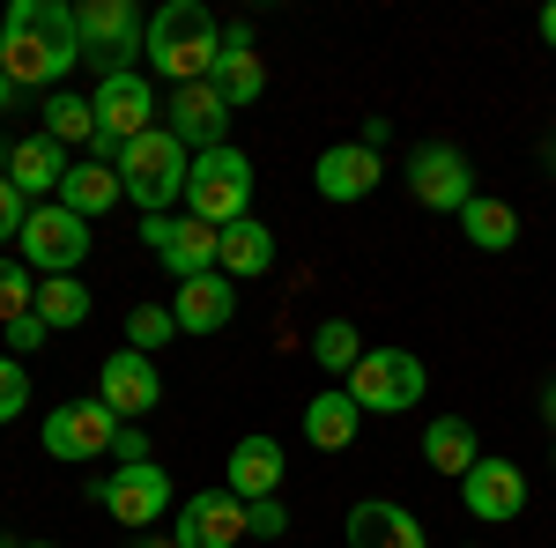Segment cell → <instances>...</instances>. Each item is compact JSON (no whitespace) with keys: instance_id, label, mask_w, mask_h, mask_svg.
Returning <instances> with one entry per match:
<instances>
[{"instance_id":"cell-1","label":"cell","mask_w":556,"mask_h":548,"mask_svg":"<svg viewBox=\"0 0 556 548\" xmlns=\"http://www.w3.org/2000/svg\"><path fill=\"white\" fill-rule=\"evenodd\" d=\"M83 67V30L67 0H8L0 23V75L15 89H60Z\"/></svg>"},{"instance_id":"cell-2","label":"cell","mask_w":556,"mask_h":548,"mask_svg":"<svg viewBox=\"0 0 556 548\" xmlns=\"http://www.w3.org/2000/svg\"><path fill=\"white\" fill-rule=\"evenodd\" d=\"M215 60H223V23H215L201 0H172V8L149 15V67L172 89L208 82Z\"/></svg>"},{"instance_id":"cell-3","label":"cell","mask_w":556,"mask_h":548,"mask_svg":"<svg viewBox=\"0 0 556 548\" xmlns=\"http://www.w3.org/2000/svg\"><path fill=\"white\" fill-rule=\"evenodd\" d=\"M186 178H193V149L172 127H149L119 156V186H127V201L141 215H164L172 201H186Z\"/></svg>"},{"instance_id":"cell-4","label":"cell","mask_w":556,"mask_h":548,"mask_svg":"<svg viewBox=\"0 0 556 548\" xmlns=\"http://www.w3.org/2000/svg\"><path fill=\"white\" fill-rule=\"evenodd\" d=\"M253 156L245 149H208V156H193V178H186V215L193 222H208V230H230V222H245L253 215Z\"/></svg>"},{"instance_id":"cell-5","label":"cell","mask_w":556,"mask_h":548,"mask_svg":"<svg viewBox=\"0 0 556 548\" xmlns=\"http://www.w3.org/2000/svg\"><path fill=\"white\" fill-rule=\"evenodd\" d=\"M424 393H430V371H424V356H408V348H364V364L349 371V400L364 416H401Z\"/></svg>"},{"instance_id":"cell-6","label":"cell","mask_w":556,"mask_h":548,"mask_svg":"<svg viewBox=\"0 0 556 548\" xmlns=\"http://www.w3.org/2000/svg\"><path fill=\"white\" fill-rule=\"evenodd\" d=\"M89 505L104 511V519H119L127 534H156V519H164V511H178V497H172V474L149 460V467L97 474V482H89Z\"/></svg>"},{"instance_id":"cell-7","label":"cell","mask_w":556,"mask_h":548,"mask_svg":"<svg viewBox=\"0 0 556 548\" xmlns=\"http://www.w3.org/2000/svg\"><path fill=\"white\" fill-rule=\"evenodd\" d=\"M15 245H23V267L52 282V275H75L89 259V222L75 208H60V201H45V208H30V222H23Z\"/></svg>"},{"instance_id":"cell-8","label":"cell","mask_w":556,"mask_h":548,"mask_svg":"<svg viewBox=\"0 0 556 548\" xmlns=\"http://www.w3.org/2000/svg\"><path fill=\"white\" fill-rule=\"evenodd\" d=\"M75 30H83V60H97L104 75H127V60L149 52V30H141V15L127 0H83Z\"/></svg>"},{"instance_id":"cell-9","label":"cell","mask_w":556,"mask_h":548,"mask_svg":"<svg viewBox=\"0 0 556 548\" xmlns=\"http://www.w3.org/2000/svg\"><path fill=\"white\" fill-rule=\"evenodd\" d=\"M408 193H416V208H430V215H460L475 201L468 156H460L453 141H416V149H408Z\"/></svg>"},{"instance_id":"cell-10","label":"cell","mask_w":556,"mask_h":548,"mask_svg":"<svg viewBox=\"0 0 556 548\" xmlns=\"http://www.w3.org/2000/svg\"><path fill=\"white\" fill-rule=\"evenodd\" d=\"M112 437H119V416L104 408V400H60L52 416H45V453L67 467H89L112 453Z\"/></svg>"},{"instance_id":"cell-11","label":"cell","mask_w":556,"mask_h":548,"mask_svg":"<svg viewBox=\"0 0 556 548\" xmlns=\"http://www.w3.org/2000/svg\"><path fill=\"white\" fill-rule=\"evenodd\" d=\"M141 238H149V253L164 259L172 282L215 275V245H223V230H208V222H193V215H141Z\"/></svg>"},{"instance_id":"cell-12","label":"cell","mask_w":556,"mask_h":548,"mask_svg":"<svg viewBox=\"0 0 556 548\" xmlns=\"http://www.w3.org/2000/svg\"><path fill=\"white\" fill-rule=\"evenodd\" d=\"M172 541L178 548H238L253 541V526H245V497H230V489H193L172 519Z\"/></svg>"},{"instance_id":"cell-13","label":"cell","mask_w":556,"mask_h":548,"mask_svg":"<svg viewBox=\"0 0 556 548\" xmlns=\"http://www.w3.org/2000/svg\"><path fill=\"white\" fill-rule=\"evenodd\" d=\"M97 400H104L119 422L156 416V400H164V371H156V356H141V348L104 356V364H97Z\"/></svg>"},{"instance_id":"cell-14","label":"cell","mask_w":556,"mask_h":548,"mask_svg":"<svg viewBox=\"0 0 556 548\" xmlns=\"http://www.w3.org/2000/svg\"><path fill=\"white\" fill-rule=\"evenodd\" d=\"M89 112H97V133H112V141H141L149 119H156V89H149L141 67H127V75H97Z\"/></svg>"},{"instance_id":"cell-15","label":"cell","mask_w":556,"mask_h":548,"mask_svg":"<svg viewBox=\"0 0 556 548\" xmlns=\"http://www.w3.org/2000/svg\"><path fill=\"white\" fill-rule=\"evenodd\" d=\"M379 149H364V141H334V149H319V164H312V186H319V201H334V208H356V201H371L379 193Z\"/></svg>"},{"instance_id":"cell-16","label":"cell","mask_w":556,"mask_h":548,"mask_svg":"<svg viewBox=\"0 0 556 548\" xmlns=\"http://www.w3.org/2000/svg\"><path fill=\"white\" fill-rule=\"evenodd\" d=\"M282 474H290V453H282V437L253 430V437H238V445H230L223 489H230V497H245V505H260V497H282Z\"/></svg>"},{"instance_id":"cell-17","label":"cell","mask_w":556,"mask_h":548,"mask_svg":"<svg viewBox=\"0 0 556 548\" xmlns=\"http://www.w3.org/2000/svg\"><path fill=\"white\" fill-rule=\"evenodd\" d=\"M460 505H468V519H482V526H505V519L527 511V474H519L513 460H475L468 474H460Z\"/></svg>"},{"instance_id":"cell-18","label":"cell","mask_w":556,"mask_h":548,"mask_svg":"<svg viewBox=\"0 0 556 548\" xmlns=\"http://www.w3.org/2000/svg\"><path fill=\"white\" fill-rule=\"evenodd\" d=\"M349 548H430L424 519L408 505H393V497H364V505H349Z\"/></svg>"},{"instance_id":"cell-19","label":"cell","mask_w":556,"mask_h":548,"mask_svg":"<svg viewBox=\"0 0 556 548\" xmlns=\"http://www.w3.org/2000/svg\"><path fill=\"white\" fill-rule=\"evenodd\" d=\"M172 319H178V334H223V327L238 319V282H230L223 267H215V275H193V282H178Z\"/></svg>"},{"instance_id":"cell-20","label":"cell","mask_w":556,"mask_h":548,"mask_svg":"<svg viewBox=\"0 0 556 548\" xmlns=\"http://www.w3.org/2000/svg\"><path fill=\"white\" fill-rule=\"evenodd\" d=\"M172 133L193 149V156H208L223 149V133H230V104H223V89L215 82H186L172 89Z\"/></svg>"},{"instance_id":"cell-21","label":"cell","mask_w":556,"mask_h":548,"mask_svg":"<svg viewBox=\"0 0 556 548\" xmlns=\"http://www.w3.org/2000/svg\"><path fill=\"white\" fill-rule=\"evenodd\" d=\"M356 430H364V408L349 400V385H319V393L304 400V445H312V453H349Z\"/></svg>"},{"instance_id":"cell-22","label":"cell","mask_w":556,"mask_h":548,"mask_svg":"<svg viewBox=\"0 0 556 548\" xmlns=\"http://www.w3.org/2000/svg\"><path fill=\"white\" fill-rule=\"evenodd\" d=\"M215 267H223L230 282H253V275H267V267H275V230H267L260 215L230 222V230H223V245H215Z\"/></svg>"},{"instance_id":"cell-23","label":"cell","mask_w":556,"mask_h":548,"mask_svg":"<svg viewBox=\"0 0 556 548\" xmlns=\"http://www.w3.org/2000/svg\"><path fill=\"white\" fill-rule=\"evenodd\" d=\"M67 149L52 141V133H23L15 149H8V178L23 186V193H60V178H67Z\"/></svg>"},{"instance_id":"cell-24","label":"cell","mask_w":556,"mask_h":548,"mask_svg":"<svg viewBox=\"0 0 556 548\" xmlns=\"http://www.w3.org/2000/svg\"><path fill=\"white\" fill-rule=\"evenodd\" d=\"M119 201H127V186H119V170H112V164H89V156H83V164L60 178V208H75L83 222H97V215L119 208Z\"/></svg>"},{"instance_id":"cell-25","label":"cell","mask_w":556,"mask_h":548,"mask_svg":"<svg viewBox=\"0 0 556 548\" xmlns=\"http://www.w3.org/2000/svg\"><path fill=\"white\" fill-rule=\"evenodd\" d=\"M424 460L438 467V474H453V482H460V474L482 460L475 422H468V416H430V422H424Z\"/></svg>"},{"instance_id":"cell-26","label":"cell","mask_w":556,"mask_h":548,"mask_svg":"<svg viewBox=\"0 0 556 548\" xmlns=\"http://www.w3.org/2000/svg\"><path fill=\"white\" fill-rule=\"evenodd\" d=\"M460 230H468L475 253H513L519 245V215H513V201H497V193H475L468 208H460Z\"/></svg>"},{"instance_id":"cell-27","label":"cell","mask_w":556,"mask_h":548,"mask_svg":"<svg viewBox=\"0 0 556 548\" xmlns=\"http://www.w3.org/2000/svg\"><path fill=\"white\" fill-rule=\"evenodd\" d=\"M208 82L223 89L230 112H245V104H260V89H267V60H260L253 44H223V60H215Z\"/></svg>"},{"instance_id":"cell-28","label":"cell","mask_w":556,"mask_h":548,"mask_svg":"<svg viewBox=\"0 0 556 548\" xmlns=\"http://www.w3.org/2000/svg\"><path fill=\"white\" fill-rule=\"evenodd\" d=\"M312 364L327 371V379H342L364 364V334H356V319H319V334H312Z\"/></svg>"},{"instance_id":"cell-29","label":"cell","mask_w":556,"mask_h":548,"mask_svg":"<svg viewBox=\"0 0 556 548\" xmlns=\"http://www.w3.org/2000/svg\"><path fill=\"white\" fill-rule=\"evenodd\" d=\"M38 319L52 327V334H75V327H89V290L75 282V275H52V282H38Z\"/></svg>"},{"instance_id":"cell-30","label":"cell","mask_w":556,"mask_h":548,"mask_svg":"<svg viewBox=\"0 0 556 548\" xmlns=\"http://www.w3.org/2000/svg\"><path fill=\"white\" fill-rule=\"evenodd\" d=\"M45 133H52L60 149H89V141H97V112H89V97L52 89V97H45Z\"/></svg>"},{"instance_id":"cell-31","label":"cell","mask_w":556,"mask_h":548,"mask_svg":"<svg viewBox=\"0 0 556 548\" xmlns=\"http://www.w3.org/2000/svg\"><path fill=\"white\" fill-rule=\"evenodd\" d=\"M38 311V275L23 267V259L0 253V327H15V319H30Z\"/></svg>"},{"instance_id":"cell-32","label":"cell","mask_w":556,"mask_h":548,"mask_svg":"<svg viewBox=\"0 0 556 548\" xmlns=\"http://www.w3.org/2000/svg\"><path fill=\"white\" fill-rule=\"evenodd\" d=\"M172 341H178L172 304H134V311H127V348H141V356H156V348H172Z\"/></svg>"},{"instance_id":"cell-33","label":"cell","mask_w":556,"mask_h":548,"mask_svg":"<svg viewBox=\"0 0 556 548\" xmlns=\"http://www.w3.org/2000/svg\"><path fill=\"white\" fill-rule=\"evenodd\" d=\"M23 408H30V371L15 356H0V422H15Z\"/></svg>"},{"instance_id":"cell-34","label":"cell","mask_w":556,"mask_h":548,"mask_svg":"<svg viewBox=\"0 0 556 548\" xmlns=\"http://www.w3.org/2000/svg\"><path fill=\"white\" fill-rule=\"evenodd\" d=\"M23 222H30V193H23L15 178H0V245H15Z\"/></svg>"},{"instance_id":"cell-35","label":"cell","mask_w":556,"mask_h":548,"mask_svg":"<svg viewBox=\"0 0 556 548\" xmlns=\"http://www.w3.org/2000/svg\"><path fill=\"white\" fill-rule=\"evenodd\" d=\"M245 526H253L260 541H282V534H290V511H282V497H260V505H245Z\"/></svg>"},{"instance_id":"cell-36","label":"cell","mask_w":556,"mask_h":548,"mask_svg":"<svg viewBox=\"0 0 556 548\" xmlns=\"http://www.w3.org/2000/svg\"><path fill=\"white\" fill-rule=\"evenodd\" d=\"M112 460H119V467H149V430H141V422H119V437H112Z\"/></svg>"},{"instance_id":"cell-37","label":"cell","mask_w":556,"mask_h":548,"mask_svg":"<svg viewBox=\"0 0 556 548\" xmlns=\"http://www.w3.org/2000/svg\"><path fill=\"white\" fill-rule=\"evenodd\" d=\"M0 334H8V348H15V356H30V348H45V334H52V327H45L38 311H30V319H15V327H0Z\"/></svg>"},{"instance_id":"cell-38","label":"cell","mask_w":556,"mask_h":548,"mask_svg":"<svg viewBox=\"0 0 556 548\" xmlns=\"http://www.w3.org/2000/svg\"><path fill=\"white\" fill-rule=\"evenodd\" d=\"M542 44H549V52H556V0H549V8H542Z\"/></svg>"},{"instance_id":"cell-39","label":"cell","mask_w":556,"mask_h":548,"mask_svg":"<svg viewBox=\"0 0 556 548\" xmlns=\"http://www.w3.org/2000/svg\"><path fill=\"white\" fill-rule=\"evenodd\" d=\"M542 416H549V430H556V379L542 385Z\"/></svg>"},{"instance_id":"cell-40","label":"cell","mask_w":556,"mask_h":548,"mask_svg":"<svg viewBox=\"0 0 556 548\" xmlns=\"http://www.w3.org/2000/svg\"><path fill=\"white\" fill-rule=\"evenodd\" d=\"M134 548H178V541H172V534H141Z\"/></svg>"},{"instance_id":"cell-41","label":"cell","mask_w":556,"mask_h":548,"mask_svg":"<svg viewBox=\"0 0 556 548\" xmlns=\"http://www.w3.org/2000/svg\"><path fill=\"white\" fill-rule=\"evenodd\" d=\"M8 97H15V82H8V75H0V112H8Z\"/></svg>"},{"instance_id":"cell-42","label":"cell","mask_w":556,"mask_h":548,"mask_svg":"<svg viewBox=\"0 0 556 548\" xmlns=\"http://www.w3.org/2000/svg\"><path fill=\"white\" fill-rule=\"evenodd\" d=\"M23 548H60V541H23Z\"/></svg>"},{"instance_id":"cell-43","label":"cell","mask_w":556,"mask_h":548,"mask_svg":"<svg viewBox=\"0 0 556 548\" xmlns=\"http://www.w3.org/2000/svg\"><path fill=\"white\" fill-rule=\"evenodd\" d=\"M0 23H8V8H0Z\"/></svg>"},{"instance_id":"cell-44","label":"cell","mask_w":556,"mask_h":548,"mask_svg":"<svg viewBox=\"0 0 556 548\" xmlns=\"http://www.w3.org/2000/svg\"><path fill=\"white\" fill-rule=\"evenodd\" d=\"M0 548H8V541H0Z\"/></svg>"}]
</instances>
